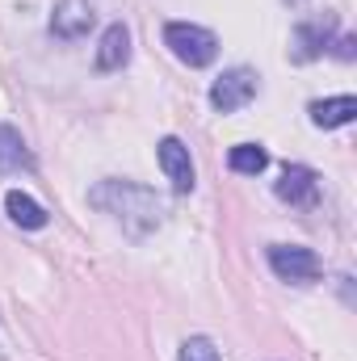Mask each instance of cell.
Instances as JSON below:
<instances>
[{
    "label": "cell",
    "mask_w": 357,
    "mask_h": 361,
    "mask_svg": "<svg viewBox=\"0 0 357 361\" xmlns=\"http://www.w3.org/2000/svg\"><path fill=\"white\" fill-rule=\"evenodd\" d=\"M273 193H277V202H286V206H315V197H320V177H315L307 164H286L282 177L273 180Z\"/></svg>",
    "instance_id": "cell-7"
},
{
    "label": "cell",
    "mask_w": 357,
    "mask_h": 361,
    "mask_svg": "<svg viewBox=\"0 0 357 361\" xmlns=\"http://www.w3.org/2000/svg\"><path fill=\"white\" fill-rule=\"evenodd\" d=\"M156 156H160V169H164V177L173 180V189H177V193H193V185H198V173H193L189 147L181 143L177 135H164V139L156 143Z\"/></svg>",
    "instance_id": "cell-6"
},
{
    "label": "cell",
    "mask_w": 357,
    "mask_h": 361,
    "mask_svg": "<svg viewBox=\"0 0 357 361\" xmlns=\"http://www.w3.org/2000/svg\"><path fill=\"white\" fill-rule=\"evenodd\" d=\"M332 38H337V13H311V17L294 21V30H290V59L315 63L320 55H328Z\"/></svg>",
    "instance_id": "cell-3"
},
{
    "label": "cell",
    "mask_w": 357,
    "mask_h": 361,
    "mask_svg": "<svg viewBox=\"0 0 357 361\" xmlns=\"http://www.w3.org/2000/svg\"><path fill=\"white\" fill-rule=\"evenodd\" d=\"M4 214L17 223V227H25V231H42L51 219H47V210L30 197V193H21V189H8L4 193Z\"/></svg>",
    "instance_id": "cell-12"
},
{
    "label": "cell",
    "mask_w": 357,
    "mask_h": 361,
    "mask_svg": "<svg viewBox=\"0 0 357 361\" xmlns=\"http://www.w3.org/2000/svg\"><path fill=\"white\" fill-rule=\"evenodd\" d=\"M97 72H122L126 63H131V30L122 25V21H114V25H105V34H101V42H97Z\"/></svg>",
    "instance_id": "cell-9"
},
{
    "label": "cell",
    "mask_w": 357,
    "mask_h": 361,
    "mask_svg": "<svg viewBox=\"0 0 357 361\" xmlns=\"http://www.w3.org/2000/svg\"><path fill=\"white\" fill-rule=\"evenodd\" d=\"M286 4H303V0H286Z\"/></svg>",
    "instance_id": "cell-16"
},
{
    "label": "cell",
    "mask_w": 357,
    "mask_h": 361,
    "mask_svg": "<svg viewBox=\"0 0 357 361\" xmlns=\"http://www.w3.org/2000/svg\"><path fill=\"white\" fill-rule=\"evenodd\" d=\"M328 55H337V59L353 63V59H357V38H353V34H337V38H332V47H328Z\"/></svg>",
    "instance_id": "cell-15"
},
{
    "label": "cell",
    "mask_w": 357,
    "mask_h": 361,
    "mask_svg": "<svg viewBox=\"0 0 357 361\" xmlns=\"http://www.w3.org/2000/svg\"><path fill=\"white\" fill-rule=\"evenodd\" d=\"M269 269L282 281H290V286H311V281H320L324 265L303 244H269Z\"/></svg>",
    "instance_id": "cell-5"
},
{
    "label": "cell",
    "mask_w": 357,
    "mask_h": 361,
    "mask_svg": "<svg viewBox=\"0 0 357 361\" xmlns=\"http://www.w3.org/2000/svg\"><path fill=\"white\" fill-rule=\"evenodd\" d=\"M227 169L240 173V177H257V173L269 169V152L261 143H236V147L227 152Z\"/></svg>",
    "instance_id": "cell-13"
},
{
    "label": "cell",
    "mask_w": 357,
    "mask_h": 361,
    "mask_svg": "<svg viewBox=\"0 0 357 361\" xmlns=\"http://www.w3.org/2000/svg\"><path fill=\"white\" fill-rule=\"evenodd\" d=\"M92 25H97V8H92L89 0H59L55 13H51V34L63 38V42L85 38Z\"/></svg>",
    "instance_id": "cell-8"
},
{
    "label": "cell",
    "mask_w": 357,
    "mask_h": 361,
    "mask_svg": "<svg viewBox=\"0 0 357 361\" xmlns=\"http://www.w3.org/2000/svg\"><path fill=\"white\" fill-rule=\"evenodd\" d=\"M89 206L114 214L131 240H147V235L164 223V214H169V210H164V197H160L156 189H147V185H139V180H118V177L97 180L89 189Z\"/></svg>",
    "instance_id": "cell-1"
},
{
    "label": "cell",
    "mask_w": 357,
    "mask_h": 361,
    "mask_svg": "<svg viewBox=\"0 0 357 361\" xmlns=\"http://www.w3.org/2000/svg\"><path fill=\"white\" fill-rule=\"evenodd\" d=\"M177 361H223V357H219V349H214L210 336H189V341L181 345Z\"/></svg>",
    "instance_id": "cell-14"
},
{
    "label": "cell",
    "mask_w": 357,
    "mask_h": 361,
    "mask_svg": "<svg viewBox=\"0 0 357 361\" xmlns=\"http://www.w3.org/2000/svg\"><path fill=\"white\" fill-rule=\"evenodd\" d=\"M4 173H34V152L8 122H0V177Z\"/></svg>",
    "instance_id": "cell-10"
},
{
    "label": "cell",
    "mask_w": 357,
    "mask_h": 361,
    "mask_svg": "<svg viewBox=\"0 0 357 361\" xmlns=\"http://www.w3.org/2000/svg\"><path fill=\"white\" fill-rule=\"evenodd\" d=\"M257 92H261V76L240 63V68H227V72L210 85V105H214L219 114H240L248 101H257Z\"/></svg>",
    "instance_id": "cell-4"
},
{
    "label": "cell",
    "mask_w": 357,
    "mask_h": 361,
    "mask_svg": "<svg viewBox=\"0 0 357 361\" xmlns=\"http://www.w3.org/2000/svg\"><path fill=\"white\" fill-rule=\"evenodd\" d=\"M164 47L185 68H210L219 59V34L198 21H164Z\"/></svg>",
    "instance_id": "cell-2"
},
{
    "label": "cell",
    "mask_w": 357,
    "mask_h": 361,
    "mask_svg": "<svg viewBox=\"0 0 357 361\" xmlns=\"http://www.w3.org/2000/svg\"><path fill=\"white\" fill-rule=\"evenodd\" d=\"M307 114H311V122L320 126V130H337V126H349L357 118V97H324V101H311L307 105Z\"/></svg>",
    "instance_id": "cell-11"
}]
</instances>
